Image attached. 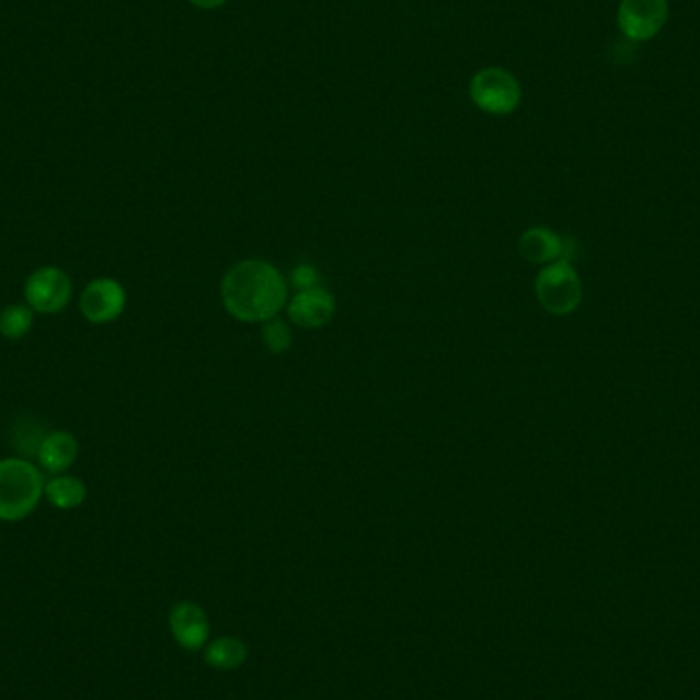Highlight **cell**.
<instances>
[{
    "label": "cell",
    "mask_w": 700,
    "mask_h": 700,
    "mask_svg": "<svg viewBox=\"0 0 700 700\" xmlns=\"http://www.w3.org/2000/svg\"><path fill=\"white\" fill-rule=\"evenodd\" d=\"M219 296L226 311L246 324H265L287 308L289 289L279 271L266 261H242L221 280Z\"/></svg>",
    "instance_id": "1"
},
{
    "label": "cell",
    "mask_w": 700,
    "mask_h": 700,
    "mask_svg": "<svg viewBox=\"0 0 700 700\" xmlns=\"http://www.w3.org/2000/svg\"><path fill=\"white\" fill-rule=\"evenodd\" d=\"M44 473L25 459H0V520L27 518L44 498Z\"/></svg>",
    "instance_id": "2"
},
{
    "label": "cell",
    "mask_w": 700,
    "mask_h": 700,
    "mask_svg": "<svg viewBox=\"0 0 700 700\" xmlns=\"http://www.w3.org/2000/svg\"><path fill=\"white\" fill-rule=\"evenodd\" d=\"M469 96L487 115H510L523 101V89L510 70L487 66L471 77Z\"/></svg>",
    "instance_id": "3"
},
{
    "label": "cell",
    "mask_w": 700,
    "mask_h": 700,
    "mask_svg": "<svg viewBox=\"0 0 700 700\" xmlns=\"http://www.w3.org/2000/svg\"><path fill=\"white\" fill-rule=\"evenodd\" d=\"M537 299L553 315H567L582 301V283L572 263L555 261L544 265L535 280Z\"/></svg>",
    "instance_id": "4"
},
{
    "label": "cell",
    "mask_w": 700,
    "mask_h": 700,
    "mask_svg": "<svg viewBox=\"0 0 700 700\" xmlns=\"http://www.w3.org/2000/svg\"><path fill=\"white\" fill-rule=\"evenodd\" d=\"M25 301L37 313H58L72 299V280L60 266H42L25 280Z\"/></svg>",
    "instance_id": "5"
},
{
    "label": "cell",
    "mask_w": 700,
    "mask_h": 700,
    "mask_svg": "<svg viewBox=\"0 0 700 700\" xmlns=\"http://www.w3.org/2000/svg\"><path fill=\"white\" fill-rule=\"evenodd\" d=\"M668 0H621L617 23L633 42H650L668 23Z\"/></svg>",
    "instance_id": "6"
},
{
    "label": "cell",
    "mask_w": 700,
    "mask_h": 700,
    "mask_svg": "<svg viewBox=\"0 0 700 700\" xmlns=\"http://www.w3.org/2000/svg\"><path fill=\"white\" fill-rule=\"evenodd\" d=\"M127 294L124 285L111 277L94 279L80 294V311L87 322L103 326L115 322L125 310Z\"/></svg>",
    "instance_id": "7"
},
{
    "label": "cell",
    "mask_w": 700,
    "mask_h": 700,
    "mask_svg": "<svg viewBox=\"0 0 700 700\" xmlns=\"http://www.w3.org/2000/svg\"><path fill=\"white\" fill-rule=\"evenodd\" d=\"M336 313V301L324 287H313L297 291L291 301H287V318L303 330L326 326Z\"/></svg>",
    "instance_id": "8"
},
{
    "label": "cell",
    "mask_w": 700,
    "mask_h": 700,
    "mask_svg": "<svg viewBox=\"0 0 700 700\" xmlns=\"http://www.w3.org/2000/svg\"><path fill=\"white\" fill-rule=\"evenodd\" d=\"M169 624L174 641L187 652H199L209 639L207 612L191 600H183L172 607Z\"/></svg>",
    "instance_id": "9"
},
{
    "label": "cell",
    "mask_w": 700,
    "mask_h": 700,
    "mask_svg": "<svg viewBox=\"0 0 700 700\" xmlns=\"http://www.w3.org/2000/svg\"><path fill=\"white\" fill-rule=\"evenodd\" d=\"M80 445L77 436L66 431H54L39 440L37 461L47 473L62 475L77 463Z\"/></svg>",
    "instance_id": "10"
},
{
    "label": "cell",
    "mask_w": 700,
    "mask_h": 700,
    "mask_svg": "<svg viewBox=\"0 0 700 700\" xmlns=\"http://www.w3.org/2000/svg\"><path fill=\"white\" fill-rule=\"evenodd\" d=\"M518 250L532 265H551L563 259V238L549 228H530L520 236Z\"/></svg>",
    "instance_id": "11"
},
{
    "label": "cell",
    "mask_w": 700,
    "mask_h": 700,
    "mask_svg": "<svg viewBox=\"0 0 700 700\" xmlns=\"http://www.w3.org/2000/svg\"><path fill=\"white\" fill-rule=\"evenodd\" d=\"M246 657H249L246 643L242 639L232 638V635L214 639L205 647V662L211 668L221 669V672L240 668L246 662Z\"/></svg>",
    "instance_id": "12"
},
{
    "label": "cell",
    "mask_w": 700,
    "mask_h": 700,
    "mask_svg": "<svg viewBox=\"0 0 700 700\" xmlns=\"http://www.w3.org/2000/svg\"><path fill=\"white\" fill-rule=\"evenodd\" d=\"M44 496L58 510H72L87 500V485L74 475H56L46 483Z\"/></svg>",
    "instance_id": "13"
},
{
    "label": "cell",
    "mask_w": 700,
    "mask_h": 700,
    "mask_svg": "<svg viewBox=\"0 0 700 700\" xmlns=\"http://www.w3.org/2000/svg\"><path fill=\"white\" fill-rule=\"evenodd\" d=\"M33 326V310L23 303H11L0 311V334L9 341H21Z\"/></svg>",
    "instance_id": "14"
},
{
    "label": "cell",
    "mask_w": 700,
    "mask_h": 700,
    "mask_svg": "<svg viewBox=\"0 0 700 700\" xmlns=\"http://www.w3.org/2000/svg\"><path fill=\"white\" fill-rule=\"evenodd\" d=\"M261 338H263V344H265L266 351H271V353H275V355L287 353V351L291 348V344H294L291 328H289L287 322L279 320V315L263 324Z\"/></svg>",
    "instance_id": "15"
},
{
    "label": "cell",
    "mask_w": 700,
    "mask_h": 700,
    "mask_svg": "<svg viewBox=\"0 0 700 700\" xmlns=\"http://www.w3.org/2000/svg\"><path fill=\"white\" fill-rule=\"evenodd\" d=\"M322 275L318 273V268L311 265H297L291 273V285L296 287L297 291H306V289H313V287H322Z\"/></svg>",
    "instance_id": "16"
},
{
    "label": "cell",
    "mask_w": 700,
    "mask_h": 700,
    "mask_svg": "<svg viewBox=\"0 0 700 700\" xmlns=\"http://www.w3.org/2000/svg\"><path fill=\"white\" fill-rule=\"evenodd\" d=\"M193 7H197V9H203V11H214V9H219V7H223L228 0H188Z\"/></svg>",
    "instance_id": "17"
}]
</instances>
